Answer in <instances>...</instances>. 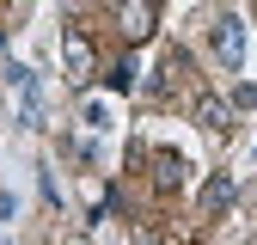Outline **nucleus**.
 <instances>
[{
    "instance_id": "obj_2",
    "label": "nucleus",
    "mask_w": 257,
    "mask_h": 245,
    "mask_svg": "<svg viewBox=\"0 0 257 245\" xmlns=\"http://www.w3.org/2000/svg\"><path fill=\"white\" fill-rule=\"evenodd\" d=\"M153 19H159L153 0H122V7H116V25H122L128 43H147V37H153Z\"/></svg>"
},
{
    "instance_id": "obj_1",
    "label": "nucleus",
    "mask_w": 257,
    "mask_h": 245,
    "mask_svg": "<svg viewBox=\"0 0 257 245\" xmlns=\"http://www.w3.org/2000/svg\"><path fill=\"white\" fill-rule=\"evenodd\" d=\"M61 61H68V80H74V86H86L92 74H98V49H92V37H86L80 25L61 31Z\"/></svg>"
},
{
    "instance_id": "obj_4",
    "label": "nucleus",
    "mask_w": 257,
    "mask_h": 245,
    "mask_svg": "<svg viewBox=\"0 0 257 245\" xmlns=\"http://www.w3.org/2000/svg\"><path fill=\"white\" fill-rule=\"evenodd\" d=\"M190 116H196L202 129H208V135L233 129V104H227V98H214V92H196V104H190Z\"/></svg>"
},
{
    "instance_id": "obj_6",
    "label": "nucleus",
    "mask_w": 257,
    "mask_h": 245,
    "mask_svg": "<svg viewBox=\"0 0 257 245\" xmlns=\"http://www.w3.org/2000/svg\"><path fill=\"white\" fill-rule=\"evenodd\" d=\"M227 202H233V178H227V172H214V178L202 184V208H208V214H220Z\"/></svg>"
},
{
    "instance_id": "obj_5",
    "label": "nucleus",
    "mask_w": 257,
    "mask_h": 245,
    "mask_svg": "<svg viewBox=\"0 0 257 245\" xmlns=\"http://www.w3.org/2000/svg\"><path fill=\"white\" fill-rule=\"evenodd\" d=\"M153 190H184V160L178 153H153Z\"/></svg>"
},
{
    "instance_id": "obj_3",
    "label": "nucleus",
    "mask_w": 257,
    "mask_h": 245,
    "mask_svg": "<svg viewBox=\"0 0 257 245\" xmlns=\"http://www.w3.org/2000/svg\"><path fill=\"white\" fill-rule=\"evenodd\" d=\"M214 55L227 61V68H239L245 61V25L227 13V19H214Z\"/></svg>"
},
{
    "instance_id": "obj_7",
    "label": "nucleus",
    "mask_w": 257,
    "mask_h": 245,
    "mask_svg": "<svg viewBox=\"0 0 257 245\" xmlns=\"http://www.w3.org/2000/svg\"><path fill=\"white\" fill-rule=\"evenodd\" d=\"M104 80H110V92H128V86H135V61L122 55V61H116V68H110Z\"/></svg>"
}]
</instances>
